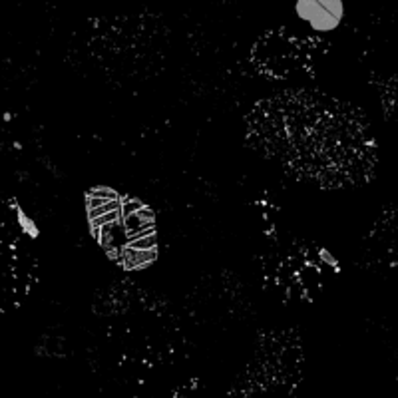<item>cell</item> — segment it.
<instances>
[{"label": "cell", "mask_w": 398, "mask_h": 398, "mask_svg": "<svg viewBox=\"0 0 398 398\" xmlns=\"http://www.w3.org/2000/svg\"><path fill=\"white\" fill-rule=\"evenodd\" d=\"M144 203L140 199H134V197H121V217H127L131 213H136L138 209H142Z\"/></svg>", "instance_id": "cell-2"}, {"label": "cell", "mask_w": 398, "mask_h": 398, "mask_svg": "<svg viewBox=\"0 0 398 398\" xmlns=\"http://www.w3.org/2000/svg\"><path fill=\"white\" fill-rule=\"evenodd\" d=\"M115 209H121V197L110 201V203H106V205H100V207H96V209H88V221H92V219H96V217H100V215H106V213H110V211H115Z\"/></svg>", "instance_id": "cell-1"}, {"label": "cell", "mask_w": 398, "mask_h": 398, "mask_svg": "<svg viewBox=\"0 0 398 398\" xmlns=\"http://www.w3.org/2000/svg\"><path fill=\"white\" fill-rule=\"evenodd\" d=\"M127 245L134 247V249H156V247H158V235H150V237H144V239H136V241H129Z\"/></svg>", "instance_id": "cell-3"}]
</instances>
